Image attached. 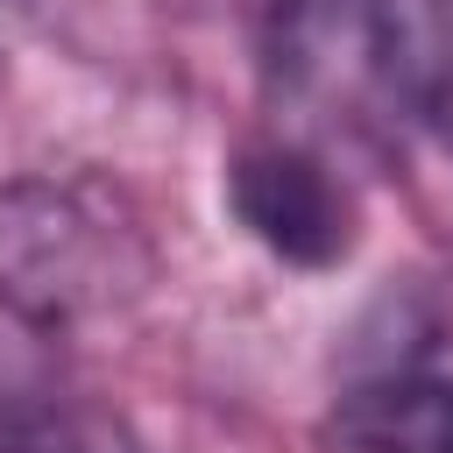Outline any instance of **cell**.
<instances>
[{
  "mask_svg": "<svg viewBox=\"0 0 453 453\" xmlns=\"http://www.w3.org/2000/svg\"><path fill=\"white\" fill-rule=\"evenodd\" d=\"M113 226L57 184L0 191V297L21 319H71L113 290Z\"/></svg>",
  "mask_w": 453,
  "mask_h": 453,
  "instance_id": "obj_2",
  "label": "cell"
},
{
  "mask_svg": "<svg viewBox=\"0 0 453 453\" xmlns=\"http://www.w3.org/2000/svg\"><path fill=\"white\" fill-rule=\"evenodd\" d=\"M319 453H453V375L389 361L333 403Z\"/></svg>",
  "mask_w": 453,
  "mask_h": 453,
  "instance_id": "obj_4",
  "label": "cell"
},
{
  "mask_svg": "<svg viewBox=\"0 0 453 453\" xmlns=\"http://www.w3.org/2000/svg\"><path fill=\"white\" fill-rule=\"evenodd\" d=\"M276 50L453 156V0H276Z\"/></svg>",
  "mask_w": 453,
  "mask_h": 453,
  "instance_id": "obj_1",
  "label": "cell"
},
{
  "mask_svg": "<svg viewBox=\"0 0 453 453\" xmlns=\"http://www.w3.org/2000/svg\"><path fill=\"white\" fill-rule=\"evenodd\" d=\"M226 198H234L241 226L269 255H283L297 269H326V262H340L354 248V198H347V184L297 142L241 149V163L226 177Z\"/></svg>",
  "mask_w": 453,
  "mask_h": 453,
  "instance_id": "obj_3",
  "label": "cell"
},
{
  "mask_svg": "<svg viewBox=\"0 0 453 453\" xmlns=\"http://www.w3.org/2000/svg\"><path fill=\"white\" fill-rule=\"evenodd\" d=\"M14 453H142V446L106 411H50L42 425H28L14 439Z\"/></svg>",
  "mask_w": 453,
  "mask_h": 453,
  "instance_id": "obj_5",
  "label": "cell"
}]
</instances>
